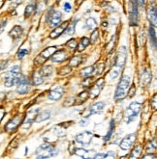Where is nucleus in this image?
I'll return each mask as SVG.
<instances>
[{
  "label": "nucleus",
  "instance_id": "nucleus-2",
  "mask_svg": "<svg viewBox=\"0 0 157 159\" xmlns=\"http://www.w3.org/2000/svg\"><path fill=\"white\" fill-rule=\"evenodd\" d=\"M130 77L128 75H123L119 81L118 85L116 87V91H115V100H120V99H123L126 96H127V91L130 87Z\"/></svg>",
  "mask_w": 157,
  "mask_h": 159
},
{
  "label": "nucleus",
  "instance_id": "nucleus-8",
  "mask_svg": "<svg viewBox=\"0 0 157 159\" xmlns=\"http://www.w3.org/2000/svg\"><path fill=\"white\" fill-rule=\"evenodd\" d=\"M30 83H29V80L26 79L24 76L22 77V79L18 81V83L17 84V93H20V95H25L29 92L30 90Z\"/></svg>",
  "mask_w": 157,
  "mask_h": 159
},
{
  "label": "nucleus",
  "instance_id": "nucleus-31",
  "mask_svg": "<svg viewBox=\"0 0 157 159\" xmlns=\"http://www.w3.org/2000/svg\"><path fill=\"white\" fill-rule=\"evenodd\" d=\"M150 41H151V45L153 48H156V34H155V26L151 25L150 29Z\"/></svg>",
  "mask_w": 157,
  "mask_h": 159
},
{
  "label": "nucleus",
  "instance_id": "nucleus-24",
  "mask_svg": "<svg viewBox=\"0 0 157 159\" xmlns=\"http://www.w3.org/2000/svg\"><path fill=\"white\" fill-rule=\"evenodd\" d=\"M89 43H90L89 39L86 38V37H84V38H82V39L81 40L80 43L77 45V46H78V51H79V52L84 51V50L87 48V46H88Z\"/></svg>",
  "mask_w": 157,
  "mask_h": 159
},
{
  "label": "nucleus",
  "instance_id": "nucleus-18",
  "mask_svg": "<svg viewBox=\"0 0 157 159\" xmlns=\"http://www.w3.org/2000/svg\"><path fill=\"white\" fill-rule=\"evenodd\" d=\"M67 25H68V22H64L62 25H59V26H57L55 29H53V31L50 34V38L51 39H57L58 37H60L63 33H64V31H65V28L67 27Z\"/></svg>",
  "mask_w": 157,
  "mask_h": 159
},
{
  "label": "nucleus",
  "instance_id": "nucleus-28",
  "mask_svg": "<svg viewBox=\"0 0 157 159\" xmlns=\"http://www.w3.org/2000/svg\"><path fill=\"white\" fill-rule=\"evenodd\" d=\"M114 130H115V120H110V123L109 131H108V133L104 137V141H109V140L112 138V136L114 134Z\"/></svg>",
  "mask_w": 157,
  "mask_h": 159
},
{
  "label": "nucleus",
  "instance_id": "nucleus-11",
  "mask_svg": "<svg viewBox=\"0 0 157 159\" xmlns=\"http://www.w3.org/2000/svg\"><path fill=\"white\" fill-rule=\"evenodd\" d=\"M132 4V10L130 13V25L136 26L138 24V18H139V14H138V3L139 0H130Z\"/></svg>",
  "mask_w": 157,
  "mask_h": 159
},
{
  "label": "nucleus",
  "instance_id": "nucleus-38",
  "mask_svg": "<svg viewBox=\"0 0 157 159\" xmlns=\"http://www.w3.org/2000/svg\"><path fill=\"white\" fill-rule=\"evenodd\" d=\"M66 44L69 46L70 48H76L77 45H78V43H77V42H76L75 39H71L70 41H68V43Z\"/></svg>",
  "mask_w": 157,
  "mask_h": 159
},
{
  "label": "nucleus",
  "instance_id": "nucleus-9",
  "mask_svg": "<svg viewBox=\"0 0 157 159\" xmlns=\"http://www.w3.org/2000/svg\"><path fill=\"white\" fill-rule=\"evenodd\" d=\"M135 140H136V134L135 133L128 134L121 140L120 144H119V147H120V148L123 149V151H128V149L131 148V147L133 146Z\"/></svg>",
  "mask_w": 157,
  "mask_h": 159
},
{
  "label": "nucleus",
  "instance_id": "nucleus-25",
  "mask_svg": "<svg viewBox=\"0 0 157 159\" xmlns=\"http://www.w3.org/2000/svg\"><path fill=\"white\" fill-rule=\"evenodd\" d=\"M77 22H78V20H73L71 23H68L67 28L65 29V31H64V33H65L66 35H69V36L73 35L74 33H75V30H76L75 28H76Z\"/></svg>",
  "mask_w": 157,
  "mask_h": 159
},
{
  "label": "nucleus",
  "instance_id": "nucleus-6",
  "mask_svg": "<svg viewBox=\"0 0 157 159\" xmlns=\"http://www.w3.org/2000/svg\"><path fill=\"white\" fill-rule=\"evenodd\" d=\"M126 59H127V48L125 46H121V48H119L116 53L115 66L119 69H122L126 63Z\"/></svg>",
  "mask_w": 157,
  "mask_h": 159
},
{
  "label": "nucleus",
  "instance_id": "nucleus-49",
  "mask_svg": "<svg viewBox=\"0 0 157 159\" xmlns=\"http://www.w3.org/2000/svg\"><path fill=\"white\" fill-rule=\"evenodd\" d=\"M143 158L144 159H146V158H156V156L155 155H152V154H147V155H145Z\"/></svg>",
  "mask_w": 157,
  "mask_h": 159
},
{
  "label": "nucleus",
  "instance_id": "nucleus-34",
  "mask_svg": "<svg viewBox=\"0 0 157 159\" xmlns=\"http://www.w3.org/2000/svg\"><path fill=\"white\" fill-rule=\"evenodd\" d=\"M44 81V78L40 75L39 72H35L33 75V84L34 85H40Z\"/></svg>",
  "mask_w": 157,
  "mask_h": 159
},
{
  "label": "nucleus",
  "instance_id": "nucleus-21",
  "mask_svg": "<svg viewBox=\"0 0 157 159\" xmlns=\"http://www.w3.org/2000/svg\"><path fill=\"white\" fill-rule=\"evenodd\" d=\"M51 118V111L50 110H44L41 113H38L34 120L36 123H41V121L47 120Z\"/></svg>",
  "mask_w": 157,
  "mask_h": 159
},
{
  "label": "nucleus",
  "instance_id": "nucleus-35",
  "mask_svg": "<svg viewBox=\"0 0 157 159\" xmlns=\"http://www.w3.org/2000/svg\"><path fill=\"white\" fill-rule=\"evenodd\" d=\"M28 53H29L28 49H26V48H21V49H18V51L17 53V59L22 60L24 57V56L27 55Z\"/></svg>",
  "mask_w": 157,
  "mask_h": 159
},
{
  "label": "nucleus",
  "instance_id": "nucleus-17",
  "mask_svg": "<svg viewBox=\"0 0 157 159\" xmlns=\"http://www.w3.org/2000/svg\"><path fill=\"white\" fill-rule=\"evenodd\" d=\"M51 58H52V62L61 63L63 61H65V59L67 58V52L63 49L58 50V51L55 50V52L51 56Z\"/></svg>",
  "mask_w": 157,
  "mask_h": 159
},
{
  "label": "nucleus",
  "instance_id": "nucleus-4",
  "mask_svg": "<svg viewBox=\"0 0 157 159\" xmlns=\"http://www.w3.org/2000/svg\"><path fill=\"white\" fill-rule=\"evenodd\" d=\"M56 154V151L53 146L50 144H43L36 149L37 158H52Z\"/></svg>",
  "mask_w": 157,
  "mask_h": 159
},
{
  "label": "nucleus",
  "instance_id": "nucleus-12",
  "mask_svg": "<svg viewBox=\"0 0 157 159\" xmlns=\"http://www.w3.org/2000/svg\"><path fill=\"white\" fill-rule=\"evenodd\" d=\"M92 138H93V133L90 131H84L76 136V141L82 145H88L90 144Z\"/></svg>",
  "mask_w": 157,
  "mask_h": 159
},
{
  "label": "nucleus",
  "instance_id": "nucleus-14",
  "mask_svg": "<svg viewBox=\"0 0 157 159\" xmlns=\"http://www.w3.org/2000/svg\"><path fill=\"white\" fill-rule=\"evenodd\" d=\"M63 93H64V89L60 86H57V87L53 88L52 90H51V92L49 93V98L53 101L59 100L63 97Z\"/></svg>",
  "mask_w": 157,
  "mask_h": 159
},
{
  "label": "nucleus",
  "instance_id": "nucleus-15",
  "mask_svg": "<svg viewBox=\"0 0 157 159\" xmlns=\"http://www.w3.org/2000/svg\"><path fill=\"white\" fill-rule=\"evenodd\" d=\"M147 18L150 22L151 25L156 26V21H157V15H156V6L155 3L151 2V4L149 7V10H147Z\"/></svg>",
  "mask_w": 157,
  "mask_h": 159
},
{
  "label": "nucleus",
  "instance_id": "nucleus-40",
  "mask_svg": "<svg viewBox=\"0 0 157 159\" xmlns=\"http://www.w3.org/2000/svg\"><path fill=\"white\" fill-rule=\"evenodd\" d=\"M110 78L112 79H116L119 75V72L117 70H112L110 73Z\"/></svg>",
  "mask_w": 157,
  "mask_h": 159
},
{
  "label": "nucleus",
  "instance_id": "nucleus-37",
  "mask_svg": "<svg viewBox=\"0 0 157 159\" xmlns=\"http://www.w3.org/2000/svg\"><path fill=\"white\" fill-rule=\"evenodd\" d=\"M71 72V67H63L59 71H58V74L61 76L63 75H67V74H69Z\"/></svg>",
  "mask_w": 157,
  "mask_h": 159
},
{
  "label": "nucleus",
  "instance_id": "nucleus-20",
  "mask_svg": "<svg viewBox=\"0 0 157 159\" xmlns=\"http://www.w3.org/2000/svg\"><path fill=\"white\" fill-rule=\"evenodd\" d=\"M152 80V73L150 69H146L144 70L141 76V83L143 86H147Z\"/></svg>",
  "mask_w": 157,
  "mask_h": 159
},
{
  "label": "nucleus",
  "instance_id": "nucleus-29",
  "mask_svg": "<svg viewBox=\"0 0 157 159\" xmlns=\"http://www.w3.org/2000/svg\"><path fill=\"white\" fill-rule=\"evenodd\" d=\"M82 62V57L81 56H75V57H73L70 62H69V67H78L79 65Z\"/></svg>",
  "mask_w": 157,
  "mask_h": 159
},
{
  "label": "nucleus",
  "instance_id": "nucleus-5",
  "mask_svg": "<svg viewBox=\"0 0 157 159\" xmlns=\"http://www.w3.org/2000/svg\"><path fill=\"white\" fill-rule=\"evenodd\" d=\"M56 50V46H49L46 49H44L37 57L35 58V63L38 65H42L44 64L46 61H47L51 56L55 52Z\"/></svg>",
  "mask_w": 157,
  "mask_h": 159
},
{
  "label": "nucleus",
  "instance_id": "nucleus-44",
  "mask_svg": "<svg viewBox=\"0 0 157 159\" xmlns=\"http://www.w3.org/2000/svg\"><path fill=\"white\" fill-rule=\"evenodd\" d=\"M156 95L153 96V98L151 99V106H153V109H156V106H157V103H156Z\"/></svg>",
  "mask_w": 157,
  "mask_h": 159
},
{
  "label": "nucleus",
  "instance_id": "nucleus-27",
  "mask_svg": "<svg viewBox=\"0 0 157 159\" xmlns=\"http://www.w3.org/2000/svg\"><path fill=\"white\" fill-rule=\"evenodd\" d=\"M35 9H36V4L34 2H31V3H29L28 5H27L26 8H25V10H24V16H25V17L30 16L34 13Z\"/></svg>",
  "mask_w": 157,
  "mask_h": 159
},
{
  "label": "nucleus",
  "instance_id": "nucleus-48",
  "mask_svg": "<svg viewBox=\"0 0 157 159\" xmlns=\"http://www.w3.org/2000/svg\"><path fill=\"white\" fill-rule=\"evenodd\" d=\"M135 95V86H132V88H131V90H130V93H128V96L129 97H133Z\"/></svg>",
  "mask_w": 157,
  "mask_h": 159
},
{
  "label": "nucleus",
  "instance_id": "nucleus-42",
  "mask_svg": "<svg viewBox=\"0 0 157 159\" xmlns=\"http://www.w3.org/2000/svg\"><path fill=\"white\" fill-rule=\"evenodd\" d=\"M89 82H91V78L90 77H86L85 81L82 82V86H85V87L90 86V83Z\"/></svg>",
  "mask_w": 157,
  "mask_h": 159
},
{
  "label": "nucleus",
  "instance_id": "nucleus-36",
  "mask_svg": "<svg viewBox=\"0 0 157 159\" xmlns=\"http://www.w3.org/2000/svg\"><path fill=\"white\" fill-rule=\"evenodd\" d=\"M98 36H99V32H98L97 29H95L93 32H92V34H91V37H90V39H89V42H90L91 43H95L97 42V40H98Z\"/></svg>",
  "mask_w": 157,
  "mask_h": 159
},
{
  "label": "nucleus",
  "instance_id": "nucleus-32",
  "mask_svg": "<svg viewBox=\"0 0 157 159\" xmlns=\"http://www.w3.org/2000/svg\"><path fill=\"white\" fill-rule=\"evenodd\" d=\"M141 152H142V147L140 145H138L137 147H135V148L131 152V155L129 157H130V158H138V157H140Z\"/></svg>",
  "mask_w": 157,
  "mask_h": 159
},
{
  "label": "nucleus",
  "instance_id": "nucleus-51",
  "mask_svg": "<svg viewBox=\"0 0 157 159\" xmlns=\"http://www.w3.org/2000/svg\"><path fill=\"white\" fill-rule=\"evenodd\" d=\"M22 0H17V3H20V2H22Z\"/></svg>",
  "mask_w": 157,
  "mask_h": 159
},
{
  "label": "nucleus",
  "instance_id": "nucleus-47",
  "mask_svg": "<svg viewBox=\"0 0 157 159\" xmlns=\"http://www.w3.org/2000/svg\"><path fill=\"white\" fill-rule=\"evenodd\" d=\"M88 125L87 120H81L80 121V125H81V126H86V125Z\"/></svg>",
  "mask_w": 157,
  "mask_h": 159
},
{
  "label": "nucleus",
  "instance_id": "nucleus-3",
  "mask_svg": "<svg viewBox=\"0 0 157 159\" xmlns=\"http://www.w3.org/2000/svg\"><path fill=\"white\" fill-rule=\"evenodd\" d=\"M141 109H142V104L140 102H137V101H134L132 103H130L125 112H124V120L126 124H129L131 123V121L139 115V113L141 112Z\"/></svg>",
  "mask_w": 157,
  "mask_h": 159
},
{
  "label": "nucleus",
  "instance_id": "nucleus-39",
  "mask_svg": "<svg viewBox=\"0 0 157 159\" xmlns=\"http://www.w3.org/2000/svg\"><path fill=\"white\" fill-rule=\"evenodd\" d=\"M63 9H64V11H65L66 13H70L71 10H72V6H71V4L69 2H65V3H64Z\"/></svg>",
  "mask_w": 157,
  "mask_h": 159
},
{
  "label": "nucleus",
  "instance_id": "nucleus-19",
  "mask_svg": "<svg viewBox=\"0 0 157 159\" xmlns=\"http://www.w3.org/2000/svg\"><path fill=\"white\" fill-rule=\"evenodd\" d=\"M23 33V29L22 27L20 26V25H16L13 27V29L9 32V37H11L13 40H18L21 38V36L22 35Z\"/></svg>",
  "mask_w": 157,
  "mask_h": 159
},
{
  "label": "nucleus",
  "instance_id": "nucleus-10",
  "mask_svg": "<svg viewBox=\"0 0 157 159\" xmlns=\"http://www.w3.org/2000/svg\"><path fill=\"white\" fill-rule=\"evenodd\" d=\"M104 82H105L104 78H99L96 81V83L93 85V87H92L90 89V91L88 92L89 93V97L91 98H95L96 97H98L100 95L101 90H102L103 87H104V84H105Z\"/></svg>",
  "mask_w": 157,
  "mask_h": 159
},
{
  "label": "nucleus",
  "instance_id": "nucleus-1",
  "mask_svg": "<svg viewBox=\"0 0 157 159\" xmlns=\"http://www.w3.org/2000/svg\"><path fill=\"white\" fill-rule=\"evenodd\" d=\"M22 77V70L20 66H15L11 70H9L4 76V86L7 88H11L16 86Z\"/></svg>",
  "mask_w": 157,
  "mask_h": 159
},
{
  "label": "nucleus",
  "instance_id": "nucleus-13",
  "mask_svg": "<svg viewBox=\"0 0 157 159\" xmlns=\"http://www.w3.org/2000/svg\"><path fill=\"white\" fill-rule=\"evenodd\" d=\"M62 20V14L58 11H52L49 16H48V21L52 26H57L61 23Z\"/></svg>",
  "mask_w": 157,
  "mask_h": 159
},
{
  "label": "nucleus",
  "instance_id": "nucleus-41",
  "mask_svg": "<svg viewBox=\"0 0 157 159\" xmlns=\"http://www.w3.org/2000/svg\"><path fill=\"white\" fill-rule=\"evenodd\" d=\"M116 155H115V152H108L107 154L105 153V158H115Z\"/></svg>",
  "mask_w": 157,
  "mask_h": 159
},
{
  "label": "nucleus",
  "instance_id": "nucleus-33",
  "mask_svg": "<svg viewBox=\"0 0 157 159\" xmlns=\"http://www.w3.org/2000/svg\"><path fill=\"white\" fill-rule=\"evenodd\" d=\"M96 25H97V21H96L95 18L88 17L86 20V26H87L88 29H90V30L94 29V28L96 27Z\"/></svg>",
  "mask_w": 157,
  "mask_h": 159
},
{
  "label": "nucleus",
  "instance_id": "nucleus-7",
  "mask_svg": "<svg viewBox=\"0 0 157 159\" xmlns=\"http://www.w3.org/2000/svg\"><path fill=\"white\" fill-rule=\"evenodd\" d=\"M23 120H24V117L22 115H17V116L14 117L12 120H10L6 124L5 127H4L5 130H6V131H8V132H13V131H15V130L22 125Z\"/></svg>",
  "mask_w": 157,
  "mask_h": 159
},
{
  "label": "nucleus",
  "instance_id": "nucleus-16",
  "mask_svg": "<svg viewBox=\"0 0 157 159\" xmlns=\"http://www.w3.org/2000/svg\"><path fill=\"white\" fill-rule=\"evenodd\" d=\"M105 107V102L104 101H98L95 102L93 105H91L88 109V115L87 116H91V115H95V114H99L103 111Z\"/></svg>",
  "mask_w": 157,
  "mask_h": 159
},
{
  "label": "nucleus",
  "instance_id": "nucleus-45",
  "mask_svg": "<svg viewBox=\"0 0 157 159\" xmlns=\"http://www.w3.org/2000/svg\"><path fill=\"white\" fill-rule=\"evenodd\" d=\"M8 62H0V72H1L7 66Z\"/></svg>",
  "mask_w": 157,
  "mask_h": 159
},
{
  "label": "nucleus",
  "instance_id": "nucleus-23",
  "mask_svg": "<svg viewBox=\"0 0 157 159\" xmlns=\"http://www.w3.org/2000/svg\"><path fill=\"white\" fill-rule=\"evenodd\" d=\"M38 72H39V74L44 79L47 78V77H50L52 74V67H51V66H45Z\"/></svg>",
  "mask_w": 157,
  "mask_h": 159
},
{
  "label": "nucleus",
  "instance_id": "nucleus-22",
  "mask_svg": "<svg viewBox=\"0 0 157 159\" xmlns=\"http://www.w3.org/2000/svg\"><path fill=\"white\" fill-rule=\"evenodd\" d=\"M89 97V93L88 91H84V92H81L80 95L77 97L76 98V101L74 102V104H76V105H80L81 103H84V102Z\"/></svg>",
  "mask_w": 157,
  "mask_h": 159
},
{
  "label": "nucleus",
  "instance_id": "nucleus-30",
  "mask_svg": "<svg viewBox=\"0 0 157 159\" xmlns=\"http://www.w3.org/2000/svg\"><path fill=\"white\" fill-rule=\"evenodd\" d=\"M74 153L77 154V155L80 156V157L87 158V157H88V154H89V152L86 151V149H85V148H76V149H75V152H74Z\"/></svg>",
  "mask_w": 157,
  "mask_h": 159
},
{
  "label": "nucleus",
  "instance_id": "nucleus-43",
  "mask_svg": "<svg viewBox=\"0 0 157 159\" xmlns=\"http://www.w3.org/2000/svg\"><path fill=\"white\" fill-rule=\"evenodd\" d=\"M7 25V21L3 20V21H0V34H1L4 31V28Z\"/></svg>",
  "mask_w": 157,
  "mask_h": 159
},
{
  "label": "nucleus",
  "instance_id": "nucleus-26",
  "mask_svg": "<svg viewBox=\"0 0 157 159\" xmlns=\"http://www.w3.org/2000/svg\"><path fill=\"white\" fill-rule=\"evenodd\" d=\"M94 70H95L94 66H89V67H86V68H85L84 70H82L81 71V74L85 78L86 77H90V75H92V74L94 73Z\"/></svg>",
  "mask_w": 157,
  "mask_h": 159
},
{
  "label": "nucleus",
  "instance_id": "nucleus-50",
  "mask_svg": "<svg viewBox=\"0 0 157 159\" xmlns=\"http://www.w3.org/2000/svg\"><path fill=\"white\" fill-rule=\"evenodd\" d=\"M145 0H139V3H140L141 7H143L145 5Z\"/></svg>",
  "mask_w": 157,
  "mask_h": 159
},
{
  "label": "nucleus",
  "instance_id": "nucleus-46",
  "mask_svg": "<svg viewBox=\"0 0 157 159\" xmlns=\"http://www.w3.org/2000/svg\"><path fill=\"white\" fill-rule=\"evenodd\" d=\"M93 158L95 159H102V158H105V153H97L93 156Z\"/></svg>",
  "mask_w": 157,
  "mask_h": 159
}]
</instances>
